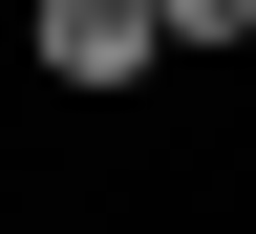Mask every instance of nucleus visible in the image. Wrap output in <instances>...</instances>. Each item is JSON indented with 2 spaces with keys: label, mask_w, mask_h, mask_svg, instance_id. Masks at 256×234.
Returning <instances> with one entry per match:
<instances>
[{
  "label": "nucleus",
  "mask_w": 256,
  "mask_h": 234,
  "mask_svg": "<svg viewBox=\"0 0 256 234\" xmlns=\"http://www.w3.org/2000/svg\"><path fill=\"white\" fill-rule=\"evenodd\" d=\"M150 64H171L150 0H43V85H150Z\"/></svg>",
  "instance_id": "obj_1"
},
{
  "label": "nucleus",
  "mask_w": 256,
  "mask_h": 234,
  "mask_svg": "<svg viewBox=\"0 0 256 234\" xmlns=\"http://www.w3.org/2000/svg\"><path fill=\"white\" fill-rule=\"evenodd\" d=\"M171 21V64H214V43H256V0H150Z\"/></svg>",
  "instance_id": "obj_2"
}]
</instances>
